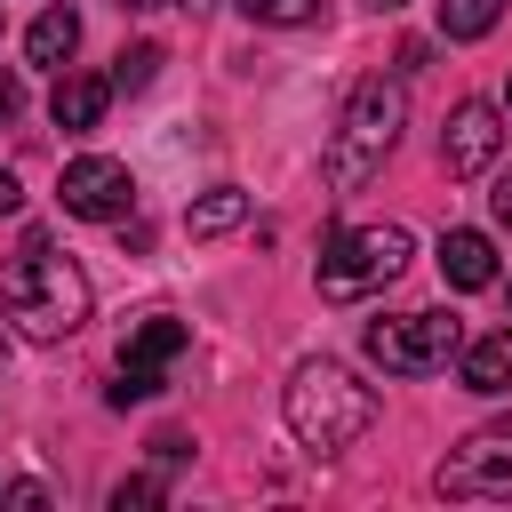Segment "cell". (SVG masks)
Returning <instances> with one entry per match:
<instances>
[{
	"instance_id": "obj_1",
	"label": "cell",
	"mask_w": 512,
	"mask_h": 512,
	"mask_svg": "<svg viewBox=\"0 0 512 512\" xmlns=\"http://www.w3.org/2000/svg\"><path fill=\"white\" fill-rule=\"evenodd\" d=\"M88 304H96L88 272H80L72 256H56L48 240H24V256L0 264V312H8L32 344H64V336L88 320Z\"/></svg>"
},
{
	"instance_id": "obj_2",
	"label": "cell",
	"mask_w": 512,
	"mask_h": 512,
	"mask_svg": "<svg viewBox=\"0 0 512 512\" xmlns=\"http://www.w3.org/2000/svg\"><path fill=\"white\" fill-rule=\"evenodd\" d=\"M280 416L312 456H336L376 424V392L336 360H296V376L280 384Z\"/></svg>"
},
{
	"instance_id": "obj_3",
	"label": "cell",
	"mask_w": 512,
	"mask_h": 512,
	"mask_svg": "<svg viewBox=\"0 0 512 512\" xmlns=\"http://www.w3.org/2000/svg\"><path fill=\"white\" fill-rule=\"evenodd\" d=\"M400 128H408V88L384 80V72H368V80L344 96V120H336V136H328V184H336V192H360V184L392 160Z\"/></svg>"
},
{
	"instance_id": "obj_4",
	"label": "cell",
	"mask_w": 512,
	"mask_h": 512,
	"mask_svg": "<svg viewBox=\"0 0 512 512\" xmlns=\"http://www.w3.org/2000/svg\"><path fill=\"white\" fill-rule=\"evenodd\" d=\"M408 256H416L408 224H352V232H328V248H320V296H336V304L376 296V288H392V280L408 272Z\"/></svg>"
},
{
	"instance_id": "obj_5",
	"label": "cell",
	"mask_w": 512,
	"mask_h": 512,
	"mask_svg": "<svg viewBox=\"0 0 512 512\" xmlns=\"http://www.w3.org/2000/svg\"><path fill=\"white\" fill-rule=\"evenodd\" d=\"M360 344H368V360H376L384 376H432V368L456 360L464 320H456V312H392V320H368Z\"/></svg>"
},
{
	"instance_id": "obj_6",
	"label": "cell",
	"mask_w": 512,
	"mask_h": 512,
	"mask_svg": "<svg viewBox=\"0 0 512 512\" xmlns=\"http://www.w3.org/2000/svg\"><path fill=\"white\" fill-rule=\"evenodd\" d=\"M440 496H488V504H512V424H488L472 440H456L432 472Z\"/></svg>"
},
{
	"instance_id": "obj_7",
	"label": "cell",
	"mask_w": 512,
	"mask_h": 512,
	"mask_svg": "<svg viewBox=\"0 0 512 512\" xmlns=\"http://www.w3.org/2000/svg\"><path fill=\"white\" fill-rule=\"evenodd\" d=\"M184 344H192V328H184V320H168V312H152V320L120 344V384H112V408L152 400V392L168 384V368L184 360Z\"/></svg>"
},
{
	"instance_id": "obj_8",
	"label": "cell",
	"mask_w": 512,
	"mask_h": 512,
	"mask_svg": "<svg viewBox=\"0 0 512 512\" xmlns=\"http://www.w3.org/2000/svg\"><path fill=\"white\" fill-rule=\"evenodd\" d=\"M56 200H64V216L112 224V216H128V208H136V176H128V160L80 152V160H64V176H56Z\"/></svg>"
},
{
	"instance_id": "obj_9",
	"label": "cell",
	"mask_w": 512,
	"mask_h": 512,
	"mask_svg": "<svg viewBox=\"0 0 512 512\" xmlns=\"http://www.w3.org/2000/svg\"><path fill=\"white\" fill-rule=\"evenodd\" d=\"M496 152H504V112L496 104H456L448 112V136H440V160H448V176H488L496 168Z\"/></svg>"
},
{
	"instance_id": "obj_10",
	"label": "cell",
	"mask_w": 512,
	"mask_h": 512,
	"mask_svg": "<svg viewBox=\"0 0 512 512\" xmlns=\"http://www.w3.org/2000/svg\"><path fill=\"white\" fill-rule=\"evenodd\" d=\"M440 280H448L456 296H472V288H496V240H488V232H472V224L440 232Z\"/></svg>"
},
{
	"instance_id": "obj_11",
	"label": "cell",
	"mask_w": 512,
	"mask_h": 512,
	"mask_svg": "<svg viewBox=\"0 0 512 512\" xmlns=\"http://www.w3.org/2000/svg\"><path fill=\"white\" fill-rule=\"evenodd\" d=\"M456 368H464V392L504 400V392H512V328H488V336L456 344Z\"/></svg>"
},
{
	"instance_id": "obj_12",
	"label": "cell",
	"mask_w": 512,
	"mask_h": 512,
	"mask_svg": "<svg viewBox=\"0 0 512 512\" xmlns=\"http://www.w3.org/2000/svg\"><path fill=\"white\" fill-rule=\"evenodd\" d=\"M104 104H112V80H96V72H56L48 120H56V128H72V136H88V128L104 120Z\"/></svg>"
},
{
	"instance_id": "obj_13",
	"label": "cell",
	"mask_w": 512,
	"mask_h": 512,
	"mask_svg": "<svg viewBox=\"0 0 512 512\" xmlns=\"http://www.w3.org/2000/svg\"><path fill=\"white\" fill-rule=\"evenodd\" d=\"M72 48H80V16H72V8H40V16H32V32H24V56L64 72V64H72Z\"/></svg>"
},
{
	"instance_id": "obj_14",
	"label": "cell",
	"mask_w": 512,
	"mask_h": 512,
	"mask_svg": "<svg viewBox=\"0 0 512 512\" xmlns=\"http://www.w3.org/2000/svg\"><path fill=\"white\" fill-rule=\"evenodd\" d=\"M232 224H248V192H240V184H208V192L184 208V232H192V240H216V232H232Z\"/></svg>"
},
{
	"instance_id": "obj_15",
	"label": "cell",
	"mask_w": 512,
	"mask_h": 512,
	"mask_svg": "<svg viewBox=\"0 0 512 512\" xmlns=\"http://www.w3.org/2000/svg\"><path fill=\"white\" fill-rule=\"evenodd\" d=\"M496 16H504V0H440V40H480V32H496Z\"/></svg>"
},
{
	"instance_id": "obj_16",
	"label": "cell",
	"mask_w": 512,
	"mask_h": 512,
	"mask_svg": "<svg viewBox=\"0 0 512 512\" xmlns=\"http://www.w3.org/2000/svg\"><path fill=\"white\" fill-rule=\"evenodd\" d=\"M160 64H168V48H160V40H136V48H120L112 88H128V96H136V88H152V80H160Z\"/></svg>"
},
{
	"instance_id": "obj_17",
	"label": "cell",
	"mask_w": 512,
	"mask_h": 512,
	"mask_svg": "<svg viewBox=\"0 0 512 512\" xmlns=\"http://www.w3.org/2000/svg\"><path fill=\"white\" fill-rule=\"evenodd\" d=\"M248 24H320V8L328 0H232Z\"/></svg>"
},
{
	"instance_id": "obj_18",
	"label": "cell",
	"mask_w": 512,
	"mask_h": 512,
	"mask_svg": "<svg viewBox=\"0 0 512 512\" xmlns=\"http://www.w3.org/2000/svg\"><path fill=\"white\" fill-rule=\"evenodd\" d=\"M160 496H168L160 480H120L112 488V512H136V504H160Z\"/></svg>"
},
{
	"instance_id": "obj_19",
	"label": "cell",
	"mask_w": 512,
	"mask_h": 512,
	"mask_svg": "<svg viewBox=\"0 0 512 512\" xmlns=\"http://www.w3.org/2000/svg\"><path fill=\"white\" fill-rule=\"evenodd\" d=\"M152 456H160V464H184L192 440H184V432H152Z\"/></svg>"
},
{
	"instance_id": "obj_20",
	"label": "cell",
	"mask_w": 512,
	"mask_h": 512,
	"mask_svg": "<svg viewBox=\"0 0 512 512\" xmlns=\"http://www.w3.org/2000/svg\"><path fill=\"white\" fill-rule=\"evenodd\" d=\"M16 112H24V80H16V72H0V128H8Z\"/></svg>"
},
{
	"instance_id": "obj_21",
	"label": "cell",
	"mask_w": 512,
	"mask_h": 512,
	"mask_svg": "<svg viewBox=\"0 0 512 512\" xmlns=\"http://www.w3.org/2000/svg\"><path fill=\"white\" fill-rule=\"evenodd\" d=\"M488 208H496V224H504V232H512V168H504V176H496V192H488Z\"/></svg>"
},
{
	"instance_id": "obj_22",
	"label": "cell",
	"mask_w": 512,
	"mask_h": 512,
	"mask_svg": "<svg viewBox=\"0 0 512 512\" xmlns=\"http://www.w3.org/2000/svg\"><path fill=\"white\" fill-rule=\"evenodd\" d=\"M16 208H24V184H16L8 168H0V216H16Z\"/></svg>"
},
{
	"instance_id": "obj_23",
	"label": "cell",
	"mask_w": 512,
	"mask_h": 512,
	"mask_svg": "<svg viewBox=\"0 0 512 512\" xmlns=\"http://www.w3.org/2000/svg\"><path fill=\"white\" fill-rule=\"evenodd\" d=\"M368 8H376V16H392V8H408V0H368Z\"/></svg>"
},
{
	"instance_id": "obj_24",
	"label": "cell",
	"mask_w": 512,
	"mask_h": 512,
	"mask_svg": "<svg viewBox=\"0 0 512 512\" xmlns=\"http://www.w3.org/2000/svg\"><path fill=\"white\" fill-rule=\"evenodd\" d=\"M112 8H160V0H112Z\"/></svg>"
},
{
	"instance_id": "obj_25",
	"label": "cell",
	"mask_w": 512,
	"mask_h": 512,
	"mask_svg": "<svg viewBox=\"0 0 512 512\" xmlns=\"http://www.w3.org/2000/svg\"><path fill=\"white\" fill-rule=\"evenodd\" d=\"M0 504H8V480H0Z\"/></svg>"
},
{
	"instance_id": "obj_26",
	"label": "cell",
	"mask_w": 512,
	"mask_h": 512,
	"mask_svg": "<svg viewBox=\"0 0 512 512\" xmlns=\"http://www.w3.org/2000/svg\"><path fill=\"white\" fill-rule=\"evenodd\" d=\"M504 424H512V416H504Z\"/></svg>"
}]
</instances>
